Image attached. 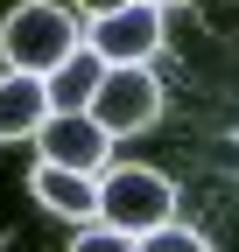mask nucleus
<instances>
[{"mask_svg": "<svg viewBox=\"0 0 239 252\" xmlns=\"http://www.w3.org/2000/svg\"><path fill=\"white\" fill-rule=\"evenodd\" d=\"M78 42H84V35H78V14L64 7V0H21V7L0 21V56H7V70L49 77Z\"/></svg>", "mask_w": 239, "mask_h": 252, "instance_id": "1", "label": "nucleus"}, {"mask_svg": "<svg viewBox=\"0 0 239 252\" xmlns=\"http://www.w3.org/2000/svg\"><path fill=\"white\" fill-rule=\"evenodd\" d=\"M141 252H211V245H204L190 224H176V217H169L162 231H148V238H141Z\"/></svg>", "mask_w": 239, "mask_h": 252, "instance_id": "10", "label": "nucleus"}, {"mask_svg": "<svg viewBox=\"0 0 239 252\" xmlns=\"http://www.w3.org/2000/svg\"><path fill=\"white\" fill-rule=\"evenodd\" d=\"M71 252H141V238H134V231H120V224H106V217H92V224L78 231Z\"/></svg>", "mask_w": 239, "mask_h": 252, "instance_id": "9", "label": "nucleus"}, {"mask_svg": "<svg viewBox=\"0 0 239 252\" xmlns=\"http://www.w3.org/2000/svg\"><path fill=\"white\" fill-rule=\"evenodd\" d=\"M49 77L36 70H0V140H36L49 119Z\"/></svg>", "mask_w": 239, "mask_h": 252, "instance_id": "7", "label": "nucleus"}, {"mask_svg": "<svg viewBox=\"0 0 239 252\" xmlns=\"http://www.w3.org/2000/svg\"><path fill=\"white\" fill-rule=\"evenodd\" d=\"M71 7H78L84 21H92V14H113V7H127V0H71Z\"/></svg>", "mask_w": 239, "mask_h": 252, "instance_id": "11", "label": "nucleus"}, {"mask_svg": "<svg viewBox=\"0 0 239 252\" xmlns=\"http://www.w3.org/2000/svg\"><path fill=\"white\" fill-rule=\"evenodd\" d=\"M28 196H36L42 210H56V217H84L92 224L99 217V175H84V168H64V161H36L28 168Z\"/></svg>", "mask_w": 239, "mask_h": 252, "instance_id": "6", "label": "nucleus"}, {"mask_svg": "<svg viewBox=\"0 0 239 252\" xmlns=\"http://www.w3.org/2000/svg\"><path fill=\"white\" fill-rule=\"evenodd\" d=\"M162 14L169 7H155V0H127V7H113V14H92V28H84V42H92L106 63H148L162 49Z\"/></svg>", "mask_w": 239, "mask_h": 252, "instance_id": "4", "label": "nucleus"}, {"mask_svg": "<svg viewBox=\"0 0 239 252\" xmlns=\"http://www.w3.org/2000/svg\"><path fill=\"white\" fill-rule=\"evenodd\" d=\"M155 7H183V0H155Z\"/></svg>", "mask_w": 239, "mask_h": 252, "instance_id": "12", "label": "nucleus"}, {"mask_svg": "<svg viewBox=\"0 0 239 252\" xmlns=\"http://www.w3.org/2000/svg\"><path fill=\"white\" fill-rule=\"evenodd\" d=\"M106 70H113V63L92 49V42H78L64 63H56V70H49V105L56 112H84V105H92L99 98V84H106Z\"/></svg>", "mask_w": 239, "mask_h": 252, "instance_id": "8", "label": "nucleus"}, {"mask_svg": "<svg viewBox=\"0 0 239 252\" xmlns=\"http://www.w3.org/2000/svg\"><path fill=\"white\" fill-rule=\"evenodd\" d=\"M99 217L120 224V231H134V238H148V231H162L176 217V182L162 168H141V161L106 168L99 175Z\"/></svg>", "mask_w": 239, "mask_h": 252, "instance_id": "2", "label": "nucleus"}, {"mask_svg": "<svg viewBox=\"0 0 239 252\" xmlns=\"http://www.w3.org/2000/svg\"><path fill=\"white\" fill-rule=\"evenodd\" d=\"M36 154L42 161H64V168H84V175H106L113 168V133L92 112H49L42 133H36Z\"/></svg>", "mask_w": 239, "mask_h": 252, "instance_id": "5", "label": "nucleus"}, {"mask_svg": "<svg viewBox=\"0 0 239 252\" xmlns=\"http://www.w3.org/2000/svg\"><path fill=\"white\" fill-rule=\"evenodd\" d=\"M113 140H127V133H148V126L162 119V77L148 70V63H113L106 84H99V98L84 105Z\"/></svg>", "mask_w": 239, "mask_h": 252, "instance_id": "3", "label": "nucleus"}]
</instances>
